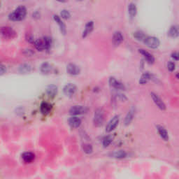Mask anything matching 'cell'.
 <instances>
[{"instance_id": "cell-1", "label": "cell", "mask_w": 179, "mask_h": 179, "mask_svg": "<svg viewBox=\"0 0 179 179\" xmlns=\"http://www.w3.org/2000/svg\"><path fill=\"white\" fill-rule=\"evenodd\" d=\"M26 15H27V8L25 6L20 5L8 15V19L12 21H21L25 18Z\"/></svg>"}, {"instance_id": "cell-2", "label": "cell", "mask_w": 179, "mask_h": 179, "mask_svg": "<svg viewBox=\"0 0 179 179\" xmlns=\"http://www.w3.org/2000/svg\"><path fill=\"white\" fill-rule=\"evenodd\" d=\"M34 46L39 51L43 50H49L52 44V40L50 37H43L37 39L34 42Z\"/></svg>"}, {"instance_id": "cell-3", "label": "cell", "mask_w": 179, "mask_h": 179, "mask_svg": "<svg viewBox=\"0 0 179 179\" xmlns=\"http://www.w3.org/2000/svg\"><path fill=\"white\" fill-rule=\"evenodd\" d=\"M104 120V111L102 109L99 108L94 111V124L97 127H100L102 125Z\"/></svg>"}, {"instance_id": "cell-4", "label": "cell", "mask_w": 179, "mask_h": 179, "mask_svg": "<svg viewBox=\"0 0 179 179\" xmlns=\"http://www.w3.org/2000/svg\"><path fill=\"white\" fill-rule=\"evenodd\" d=\"M143 43L148 47L150 48H152V49H156L160 45V41L159 40V39L152 36H146L144 41H143Z\"/></svg>"}, {"instance_id": "cell-5", "label": "cell", "mask_w": 179, "mask_h": 179, "mask_svg": "<svg viewBox=\"0 0 179 179\" xmlns=\"http://www.w3.org/2000/svg\"><path fill=\"white\" fill-rule=\"evenodd\" d=\"M1 34L2 37L6 39H11L16 37V32L12 27H2L1 28Z\"/></svg>"}, {"instance_id": "cell-6", "label": "cell", "mask_w": 179, "mask_h": 179, "mask_svg": "<svg viewBox=\"0 0 179 179\" xmlns=\"http://www.w3.org/2000/svg\"><path fill=\"white\" fill-rule=\"evenodd\" d=\"M151 96L152 99V101H154L155 104L157 107H158L159 109L162 110H166V105L164 103L160 97H159L158 94L155 93V92H151Z\"/></svg>"}, {"instance_id": "cell-7", "label": "cell", "mask_w": 179, "mask_h": 179, "mask_svg": "<svg viewBox=\"0 0 179 179\" xmlns=\"http://www.w3.org/2000/svg\"><path fill=\"white\" fill-rule=\"evenodd\" d=\"M119 120H120V117L119 116H115L113 118H112L109 123H108L107 127H106V131L107 132H110L116 129L117 126L118 125Z\"/></svg>"}, {"instance_id": "cell-8", "label": "cell", "mask_w": 179, "mask_h": 179, "mask_svg": "<svg viewBox=\"0 0 179 179\" xmlns=\"http://www.w3.org/2000/svg\"><path fill=\"white\" fill-rule=\"evenodd\" d=\"M77 87L74 83H68L63 88V92L67 97H72L76 93Z\"/></svg>"}, {"instance_id": "cell-9", "label": "cell", "mask_w": 179, "mask_h": 179, "mask_svg": "<svg viewBox=\"0 0 179 179\" xmlns=\"http://www.w3.org/2000/svg\"><path fill=\"white\" fill-rule=\"evenodd\" d=\"M86 111H87V109L83 106H74L69 109V113L73 116L83 114Z\"/></svg>"}, {"instance_id": "cell-10", "label": "cell", "mask_w": 179, "mask_h": 179, "mask_svg": "<svg viewBox=\"0 0 179 179\" xmlns=\"http://www.w3.org/2000/svg\"><path fill=\"white\" fill-rule=\"evenodd\" d=\"M109 85L111 86L112 88H115L116 90H125V86L123 83H121L120 81L117 80L114 77H110L109 79Z\"/></svg>"}, {"instance_id": "cell-11", "label": "cell", "mask_w": 179, "mask_h": 179, "mask_svg": "<svg viewBox=\"0 0 179 179\" xmlns=\"http://www.w3.org/2000/svg\"><path fill=\"white\" fill-rule=\"evenodd\" d=\"M67 72L70 75L76 76L80 74L81 69L78 65H75L74 63H69L67 65Z\"/></svg>"}, {"instance_id": "cell-12", "label": "cell", "mask_w": 179, "mask_h": 179, "mask_svg": "<svg viewBox=\"0 0 179 179\" xmlns=\"http://www.w3.org/2000/svg\"><path fill=\"white\" fill-rule=\"evenodd\" d=\"M139 53L144 57V59L150 65H152V64L155 62L154 56L151 53H150L149 51H147L145 49H143V48H141V49H139Z\"/></svg>"}, {"instance_id": "cell-13", "label": "cell", "mask_w": 179, "mask_h": 179, "mask_svg": "<svg viewBox=\"0 0 179 179\" xmlns=\"http://www.w3.org/2000/svg\"><path fill=\"white\" fill-rule=\"evenodd\" d=\"M124 40V37H123V33L120 31H116L113 34L112 41L113 43L115 46H119Z\"/></svg>"}, {"instance_id": "cell-14", "label": "cell", "mask_w": 179, "mask_h": 179, "mask_svg": "<svg viewBox=\"0 0 179 179\" xmlns=\"http://www.w3.org/2000/svg\"><path fill=\"white\" fill-rule=\"evenodd\" d=\"M168 36L171 38H177L179 37V25H174L170 27L167 32Z\"/></svg>"}, {"instance_id": "cell-15", "label": "cell", "mask_w": 179, "mask_h": 179, "mask_svg": "<svg viewBox=\"0 0 179 179\" xmlns=\"http://www.w3.org/2000/svg\"><path fill=\"white\" fill-rule=\"evenodd\" d=\"M53 19H54V21L56 22L57 25H59V30H60V32H62V34H65L66 32H67V28H66L65 24L64 23V22L62 21L60 17L57 15H54Z\"/></svg>"}, {"instance_id": "cell-16", "label": "cell", "mask_w": 179, "mask_h": 179, "mask_svg": "<svg viewBox=\"0 0 179 179\" xmlns=\"http://www.w3.org/2000/svg\"><path fill=\"white\" fill-rule=\"evenodd\" d=\"M93 29H94V22L92 21H88V23L85 24V28H84V30L83 32V34H82L83 38H85L88 34H90V33L92 32V31L93 30Z\"/></svg>"}, {"instance_id": "cell-17", "label": "cell", "mask_w": 179, "mask_h": 179, "mask_svg": "<svg viewBox=\"0 0 179 179\" xmlns=\"http://www.w3.org/2000/svg\"><path fill=\"white\" fill-rule=\"evenodd\" d=\"M156 128H157V129H158L159 134H160L161 138H162L163 140H165L166 141L169 140V134H168L167 129H166L165 128L163 127V126L158 125L156 126Z\"/></svg>"}, {"instance_id": "cell-18", "label": "cell", "mask_w": 179, "mask_h": 179, "mask_svg": "<svg viewBox=\"0 0 179 179\" xmlns=\"http://www.w3.org/2000/svg\"><path fill=\"white\" fill-rule=\"evenodd\" d=\"M134 114H135V109H134V108H132V109L128 111L127 114L125 116L124 123L126 126L130 125V123L133 120Z\"/></svg>"}, {"instance_id": "cell-19", "label": "cell", "mask_w": 179, "mask_h": 179, "mask_svg": "<svg viewBox=\"0 0 179 179\" xmlns=\"http://www.w3.org/2000/svg\"><path fill=\"white\" fill-rule=\"evenodd\" d=\"M46 91L48 96L50 97H54L57 94L58 88H57V87L55 85L51 84V85H49L47 86V88H46Z\"/></svg>"}, {"instance_id": "cell-20", "label": "cell", "mask_w": 179, "mask_h": 179, "mask_svg": "<svg viewBox=\"0 0 179 179\" xmlns=\"http://www.w3.org/2000/svg\"><path fill=\"white\" fill-rule=\"evenodd\" d=\"M69 125L72 128H78L81 125V120L76 116H72L68 120Z\"/></svg>"}, {"instance_id": "cell-21", "label": "cell", "mask_w": 179, "mask_h": 179, "mask_svg": "<svg viewBox=\"0 0 179 179\" xmlns=\"http://www.w3.org/2000/svg\"><path fill=\"white\" fill-rule=\"evenodd\" d=\"M127 155V153L126 152V151H123V150H119V151H114L110 154V156L115 159H123L125 158Z\"/></svg>"}, {"instance_id": "cell-22", "label": "cell", "mask_w": 179, "mask_h": 179, "mask_svg": "<svg viewBox=\"0 0 179 179\" xmlns=\"http://www.w3.org/2000/svg\"><path fill=\"white\" fill-rule=\"evenodd\" d=\"M153 78V76L149 72H145L141 75L140 79H139V83L141 85H145V83H147L150 80H151Z\"/></svg>"}, {"instance_id": "cell-23", "label": "cell", "mask_w": 179, "mask_h": 179, "mask_svg": "<svg viewBox=\"0 0 179 179\" xmlns=\"http://www.w3.org/2000/svg\"><path fill=\"white\" fill-rule=\"evenodd\" d=\"M51 109H52V105L50 104L48 102H45V101L41 104L40 110H41V112L43 115L49 113L51 111Z\"/></svg>"}, {"instance_id": "cell-24", "label": "cell", "mask_w": 179, "mask_h": 179, "mask_svg": "<svg viewBox=\"0 0 179 179\" xmlns=\"http://www.w3.org/2000/svg\"><path fill=\"white\" fill-rule=\"evenodd\" d=\"M22 158L26 163H30L34 160L35 155L32 152H26L22 155Z\"/></svg>"}, {"instance_id": "cell-25", "label": "cell", "mask_w": 179, "mask_h": 179, "mask_svg": "<svg viewBox=\"0 0 179 179\" xmlns=\"http://www.w3.org/2000/svg\"><path fill=\"white\" fill-rule=\"evenodd\" d=\"M52 69V65L49 62H45L42 63L40 67V71L43 74H49V73L51 72Z\"/></svg>"}, {"instance_id": "cell-26", "label": "cell", "mask_w": 179, "mask_h": 179, "mask_svg": "<svg viewBox=\"0 0 179 179\" xmlns=\"http://www.w3.org/2000/svg\"><path fill=\"white\" fill-rule=\"evenodd\" d=\"M128 14L132 18L135 17L137 14V8H136V4L133 2H131L128 5Z\"/></svg>"}, {"instance_id": "cell-27", "label": "cell", "mask_w": 179, "mask_h": 179, "mask_svg": "<svg viewBox=\"0 0 179 179\" xmlns=\"http://www.w3.org/2000/svg\"><path fill=\"white\" fill-rule=\"evenodd\" d=\"M31 70H32V66L27 63L22 64L18 67L19 72L21 74H27L31 72Z\"/></svg>"}, {"instance_id": "cell-28", "label": "cell", "mask_w": 179, "mask_h": 179, "mask_svg": "<svg viewBox=\"0 0 179 179\" xmlns=\"http://www.w3.org/2000/svg\"><path fill=\"white\" fill-rule=\"evenodd\" d=\"M133 36L134 38H135L137 41H144V39H145V36L144 33H143L142 31H136V32H134V34Z\"/></svg>"}, {"instance_id": "cell-29", "label": "cell", "mask_w": 179, "mask_h": 179, "mask_svg": "<svg viewBox=\"0 0 179 179\" xmlns=\"http://www.w3.org/2000/svg\"><path fill=\"white\" fill-rule=\"evenodd\" d=\"M113 139V137L112 136H105L104 138L103 139V141H102V144L104 145V147H108L109 145L112 143Z\"/></svg>"}, {"instance_id": "cell-30", "label": "cell", "mask_w": 179, "mask_h": 179, "mask_svg": "<svg viewBox=\"0 0 179 179\" xmlns=\"http://www.w3.org/2000/svg\"><path fill=\"white\" fill-rule=\"evenodd\" d=\"M82 147L84 152H85L86 154L92 153V151H93L92 145L90 144V143H84V144H83Z\"/></svg>"}, {"instance_id": "cell-31", "label": "cell", "mask_w": 179, "mask_h": 179, "mask_svg": "<svg viewBox=\"0 0 179 179\" xmlns=\"http://www.w3.org/2000/svg\"><path fill=\"white\" fill-rule=\"evenodd\" d=\"M60 16L62 17V18L67 20V19L70 18L71 14H70L69 11H67L66 9H63V10H62L60 12Z\"/></svg>"}, {"instance_id": "cell-32", "label": "cell", "mask_w": 179, "mask_h": 179, "mask_svg": "<svg viewBox=\"0 0 179 179\" xmlns=\"http://www.w3.org/2000/svg\"><path fill=\"white\" fill-rule=\"evenodd\" d=\"M167 69L169 71V72H174V71L176 69L175 63L172 61H169L167 64Z\"/></svg>"}, {"instance_id": "cell-33", "label": "cell", "mask_w": 179, "mask_h": 179, "mask_svg": "<svg viewBox=\"0 0 179 179\" xmlns=\"http://www.w3.org/2000/svg\"><path fill=\"white\" fill-rule=\"evenodd\" d=\"M25 38H26V39H27V41L28 42H30V43H34L35 41H36V40H34V37H33L31 34H28V33L27 34H26Z\"/></svg>"}, {"instance_id": "cell-34", "label": "cell", "mask_w": 179, "mask_h": 179, "mask_svg": "<svg viewBox=\"0 0 179 179\" xmlns=\"http://www.w3.org/2000/svg\"><path fill=\"white\" fill-rule=\"evenodd\" d=\"M24 55H25L26 56H32L34 54V50H32V49H26L23 51Z\"/></svg>"}, {"instance_id": "cell-35", "label": "cell", "mask_w": 179, "mask_h": 179, "mask_svg": "<svg viewBox=\"0 0 179 179\" xmlns=\"http://www.w3.org/2000/svg\"><path fill=\"white\" fill-rule=\"evenodd\" d=\"M171 56V58L174 59V60H176V61L179 60V53L178 52L172 53Z\"/></svg>"}, {"instance_id": "cell-36", "label": "cell", "mask_w": 179, "mask_h": 179, "mask_svg": "<svg viewBox=\"0 0 179 179\" xmlns=\"http://www.w3.org/2000/svg\"><path fill=\"white\" fill-rule=\"evenodd\" d=\"M6 72V67L4 65L1 64V65H0V75L2 76L4 74H5Z\"/></svg>"}, {"instance_id": "cell-37", "label": "cell", "mask_w": 179, "mask_h": 179, "mask_svg": "<svg viewBox=\"0 0 179 179\" xmlns=\"http://www.w3.org/2000/svg\"><path fill=\"white\" fill-rule=\"evenodd\" d=\"M32 17L34 18H39L40 17V14H39V11H35L33 13Z\"/></svg>"}, {"instance_id": "cell-38", "label": "cell", "mask_w": 179, "mask_h": 179, "mask_svg": "<svg viewBox=\"0 0 179 179\" xmlns=\"http://www.w3.org/2000/svg\"><path fill=\"white\" fill-rule=\"evenodd\" d=\"M176 78H177L178 79H179V73H178V74L176 75Z\"/></svg>"}]
</instances>
